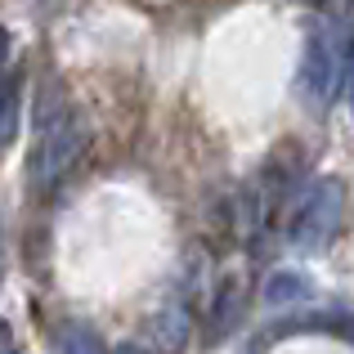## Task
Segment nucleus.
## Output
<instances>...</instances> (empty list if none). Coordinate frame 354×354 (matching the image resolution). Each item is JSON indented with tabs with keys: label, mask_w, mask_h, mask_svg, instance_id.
I'll return each mask as SVG.
<instances>
[{
	"label": "nucleus",
	"mask_w": 354,
	"mask_h": 354,
	"mask_svg": "<svg viewBox=\"0 0 354 354\" xmlns=\"http://www.w3.org/2000/svg\"><path fill=\"white\" fill-rule=\"evenodd\" d=\"M86 121L72 104H41V130H36V144H32V157H27V184H32V193H45L54 189V184L63 180V175L72 171V166L81 162V153H86Z\"/></svg>",
	"instance_id": "obj_1"
},
{
	"label": "nucleus",
	"mask_w": 354,
	"mask_h": 354,
	"mask_svg": "<svg viewBox=\"0 0 354 354\" xmlns=\"http://www.w3.org/2000/svg\"><path fill=\"white\" fill-rule=\"evenodd\" d=\"M341 216H346V184L332 180V175L328 180H314L292 211V242L301 251H323L337 238Z\"/></svg>",
	"instance_id": "obj_3"
},
{
	"label": "nucleus",
	"mask_w": 354,
	"mask_h": 354,
	"mask_svg": "<svg viewBox=\"0 0 354 354\" xmlns=\"http://www.w3.org/2000/svg\"><path fill=\"white\" fill-rule=\"evenodd\" d=\"M310 292H314V283H310L305 274H296V269H278V274L265 283V301H269V305H292V301H305Z\"/></svg>",
	"instance_id": "obj_6"
},
{
	"label": "nucleus",
	"mask_w": 354,
	"mask_h": 354,
	"mask_svg": "<svg viewBox=\"0 0 354 354\" xmlns=\"http://www.w3.org/2000/svg\"><path fill=\"white\" fill-rule=\"evenodd\" d=\"M9 72V32H0V77Z\"/></svg>",
	"instance_id": "obj_10"
},
{
	"label": "nucleus",
	"mask_w": 354,
	"mask_h": 354,
	"mask_svg": "<svg viewBox=\"0 0 354 354\" xmlns=\"http://www.w3.org/2000/svg\"><path fill=\"white\" fill-rule=\"evenodd\" d=\"M189 332H193L189 305L171 301V305H162V310L153 314V341H157L162 354H180L184 346H189Z\"/></svg>",
	"instance_id": "obj_4"
},
{
	"label": "nucleus",
	"mask_w": 354,
	"mask_h": 354,
	"mask_svg": "<svg viewBox=\"0 0 354 354\" xmlns=\"http://www.w3.org/2000/svg\"><path fill=\"white\" fill-rule=\"evenodd\" d=\"M341 81H346V41H341L328 23H314L310 36H305L296 90H301V99L314 108V113H323V108L337 99Z\"/></svg>",
	"instance_id": "obj_2"
},
{
	"label": "nucleus",
	"mask_w": 354,
	"mask_h": 354,
	"mask_svg": "<svg viewBox=\"0 0 354 354\" xmlns=\"http://www.w3.org/2000/svg\"><path fill=\"white\" fill-rule=\"evenodd\" d=\"M0 354H23V346H18V332H14V323H5V319H0Z\"/></svg>",
	"instance_id": "obj_8"
},
{
	"label": "nucleus",
	"mask_w": 354,
	"mask_h": 354,
	"mask_svg": "<svg viewBox=\"0 0 354 354\" xmlns=\"http://www.w3.org/2000/svg\"><path fill=\"white\" fill-rule=\"evenodd\" d=\"M346 86H350V104H354V32L346 41Z\"/></svg>",
	"instance_id": "obj_9"
},
{
	"label": "nucleus",
	"mask_w": 354,
	"mask_h": 354,
	"mask_svg": "<svg viewBox=\"0 0 354 354\" xmlns=\"http://www.w3.org/2000/svg\"><path fill=\"white\" fill-rule=\"evenodd\" d=\"M301 5H323V0H301Z\"/></svg>",
	"instance_id": "obj_12"
},
{
	"label": "nucleus",
	"mask_w": 354,
	"mask_h": 354,
	"mask_svg": "<svg viewBox=\"0 0 354 354\" xmlns=\"http://www.w3.org/2000/svg\"><path fill=\"white\" fill-rule=\"evenodd\" d=\"M113 354H148V350H139V346H117Z\"/></svg>",
	"instance_id": "obj_11"
},
{
	"label": "nucleus",
	"mask_w": 354,
	"mask_h": 354,
	"mask_svg": "<svg viewBox=\"0 0 354 354\" xmlns=\"http://www.w3.org/2000/svg\"><path fill=\"white\" fill-rule=\"evenodd\" d=\"M18 121H23V77H18V72H5V77H0V148L14 144Z\"/></svg>",
	"instance_id": "obj_5"
},
{
	"label": "nucleus",
	"mask_w": 354,
	"mask_h": 354,
	"mask_svg": "<svg viewBox=\"0 0 354 354\" xmlns=\"http://www.w3.org/2000/svg\"><path fill=\"white\" fill-rule=\"evenodd\" d=\"M59 350L63 354H108L104 341H99V332L86 328V323H68V328L59 332Z\"/></svg>",
	"instance_id": "obj_7"
}]
</instances>
